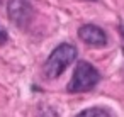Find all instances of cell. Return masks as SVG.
<instances>
[{
    "label": "cell",
    "instance_id": "obj_1",
    "mask_svg": "<svg viewBox=\"0 0 124 117\" xmlns=\"http://www.w3.org/2000/svg\"><path fill=\"white\" fill-rule=\"evenodd\" d=\"M77 58V48L73 44L63 43L60 44L46 59L43 71L46 75V78H58Z\"/></svg>",
    "mask_w": 124,
    "mask_h": 117
},
{
    "label": "cell",
    "instance_id": "obj_2",
    "mask_svg": "<svg viewBox=\"0 0 124 117\" xmlns=\"http://www.w3.org/2000/svg\"><path fill=\"white\" fill-rule=\"evenodd\" d=\"M100 80L99 71L87 61H80L78 66L73 71V76L68 83V92L71 93H82V92H88L92 90Z\"/></svg>",
    "mask_w": 124,
    "mask_h": 117
},
{
    "label": "cell",
    "instance_id": "obj_3",
    "mask_svg": "<svg viewBox=\"0 0 124 117\" xmlns=\"http://www.w3.org/2000/svg\"><path fill=\"white\" fill-rule=\"evenodd\" d=\"M7 12H9V17L10 21L21 27V29H26L32 17H34V7H32V0H10L9 2V7H7Z\"/></svg>",
    "mask_w": 124,
    "mask_h": 117
},
{
    "label": "cell",
    "instance_id": "obj_4",
    "mask_svg": "<svg viewBox=\"0 0 124 117\" xmlns=\"http://www.w3.org/2000/svg\"><path fill=\"white\" fill-rule=\"evenodd\" d=\"M78 36H80V39H82L85 44L95 46V48L105 46V43H107L105 32H104L100 27L93 26V24H85V26H82V27L78 29Z\"/></svg>",
    "mask_w": 124,
    "mask_h": 117
},
{
    "label": "cell",
    "instance_id": "obj_5",
    "mask_svg": "<svg viewBox=\"0 0 124 117\" xmlns=\"http://www.w3.org/2000/svg\"><path fill=\"white\" fill-rule=\"evenodd\" d=\"M77 117H110V114H109L105 109H100V107H92V109H87V110L80 112Z\"/></svg>",
    "mask_w": 124,
    "mask_h": 117
},
{
    "label": "cell",
    "instance_id": "obj_6",
    "mask_svg": "<svg viewBox=\"0 0 124 117\" xmlns=\"http://www.w3.org/2000/svg\"><path fill=\"white\" fill-rule=\"evenodd\" d=\"M38 117H58V114H56L51 107L41 105V107H39V110H38Z\"/></svg>",
    "mask_w": 124,
    "mask_h": 117
},
{
    "label": "cell",
    "instance_id": "obj_7",
    "mask_svg": "<svg viewBox=\"0 0 124 117\" xmlns=\"http://www.w3.org/2000/svg\"><path fill=\"white\" fill-rule=\"evenodd\" d=\"M7 39H9L7 31H5L2 26H0V46H2V44H5V43H7Z\"/></svg>",
    "mask_w": 124,
    "mask_h": 117
},
{
    "label": "cell",
    "instance_id": "obj_8",
    "mask_svg": "<svg viewBox=\"0 0 124 117\" xmlns=\"http://www.w3.org/2000/svg\"><path fill=\"white\" fill-rule=\"evenodd\" d=\"M121 34H122V37H124V27H121Z\"/></svg>",
    "mask_w": 124,
    "mask_h": 117
},
{
    "label": "cell",
    "instance_id": "obj_9",
    "mask_svg": "<svg viewBox=\"0 0 124 117\" xmlns=\"http://www.w3.org/2000/svg\"><path fill=\"white\" fill-rule=\"evenodd\" d=\"M0 2H2V0H0Z\"/></svg>",
    "mask_w": 124,
    "mask_h": 117
}]
</instances>
